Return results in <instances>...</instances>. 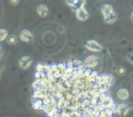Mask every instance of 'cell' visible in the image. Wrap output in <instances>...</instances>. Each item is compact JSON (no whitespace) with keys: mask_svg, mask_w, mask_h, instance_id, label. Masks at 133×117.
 Here are the masks:
<instances>
[{"mask_svg":"<svg viewBox=\"0 0 133 117\" xmlns=\"http://www.w3.org/2000/svg\"><path fill=\"white\" fill-rule=\"evenodd\" d=\"M7 41L9 44L11 45H13V44H16V42H17V38L15 35H10L8 38H7Z\"/></svg>","mask_w":133,"mask_h":117,"instance_id":"cell-15","label":"cell"},{"mask_svg":"<svg viewBox=\"0 0 133 117\" xmlns=\"http://www.w3.org/2000/svg\"><path fill=\"white\" fill-rule=\"evenodd\" d=\"M132 64H133V60H132Z\"/></svg>","mask_w":133,"mask_h":117,"instance_id":"cell-24","label":"cell"},{"mask_svg":"<svg viewBox=\"0 0 133 117\" xmlns=\"http://www.w3.org/2000/svg\"><path fill=\"white\" fill-rule=\"evenodd\" d=\"M97 64L98 58L96 56H89L85 61V64L88 68H94L97 65Z\"/></svg>","mask_w":133,"mask_h":117,"instance_id":"cell-5","label":"cell"},{"mask_svg":"<svg viewBox=\"0 0 133 117\" xmlns=\"http://www.w3.org/2000/svg\"><path fill=\"white\" fill-rule=\"evenodd\" d=\"M101 11L102 14L104 15V16L108 15V14H109V13H111V12H114L112 6L111 5H109V4L103 5L101 6Z\"/></svg>","mask_w":133,"mask_h":117,"instance_id":"cell-11","label":"cell"},{"mask_svg":"<svg viewBox=\"0 0 133 117\" xmlns=\"http://www.w3.org/2000/svg\"><path fill=\"white\" fill-rule=\"evenodd\" d=\"M19 37H20L21 40H23L24 42H31L33 40V36H32L31 33L27 30H22L21 33H19Z\"/></svg>","mask_w":133,"mask_h":117,"instance_id":"cell-4","label":"cell"},{"mask_svg":"<svg viewBox=\"0 0 133 117\" xmlns=\"http://www.w3.org/2000/svg\"><path fill=\"white\" fill-rule=\"evenodd\" d=\"M37 12L39 14L41 17H45L48 15V9L45 5H40L37 8Z\"/></svg>","mask_w":133,"mask_h":117,"instance_id":"cell-7","label":"cell"},{"mask_svg":"<svg viewBox=\"0 0 133 117\" xmlns=\"http://www.w3.org/2000/svg\"><path fill=\"white\" fill-rule=\"evenodd\" d=\"M103 105L106 107V108H111L113 106V102L112 99L110 97H107L105 99H104L103 101Z\"/></svg>","mask_w":133,"mask_h":117,"instance_id":"cell-14","label":"cell"},{"mask_svg":"<svg viewBox=\"0 0 133 117\" xmlns=\"http://www.w3.org/2000/svg\"><path fill=\"white\" fill-rule=\"evenodd\" d=\"M104 79V82L107 83L108 85L111 86L112 85H114L115 83V78L112 76V75H107V76H104L103 78Z\"/></svg>","mask_w":133,"mask_h":117,"instance_id":"cell-12","label":"cell"},{"mask_svg":"<svg viewBox=\"0 0 133 117\" xmlns=\"http://www.w3.org/2000/svg\"><path fill=\"white\" fill-rule=\"evenodd\" d=\"M8 36V32L5 29H0V41L4 40Z\"/></svg>","mask_w":133,"mask_h":117,"instance_id":"cell-16","label":"cell"},{"mask_svg":"<svg viewBox=\"0 0 133 117\" xmlns=\"http://www.w3.org/2000/svg\"><path fill=\"white\" fill-rule=\"evenodd\" d=\"M84 46L87 49H88L90 51H94V52H99L102 50V46L97 43L95 40H88L84 43Z\"/></svg>","mask_w":133,"mask_h":117,"instance_id":"cell-1","label":"cell"},{"mask_svg":"<svg viewBox=\"0 0 133 117\" xmlns=\"http://www.w3.org/2000/svg\"><path fill=\"white\" fill-rule=\"evenodd\" d=\"M32 63V58L30 56L22 57L19 60V65L22 69H26L30 67Z\"/></svg>","mask_w":133,"mask_h":117,"instance_id":"cell-2","label":"cell"},{"mask_svg":"<svg viewBox=\"0 0 133 117\" xmlns=\"http://www.w3.org/2000/svg\"><path fill=\"white\" fill-rule=\"evenodd\" d=\"M131 19H132V20L133 21V12L132 13V15H131Z\"/></svg>","mask_w":133,"mask_h":117,"instance_id":"cell-23","label":"cell"},{"mask_svg":"<svg viewBox=\"0 0 133 117\" xmlns=\"http://www.w3.org/2000/svg\"><path fill=\"white\" fill-rule=\"evenodd\" d=\"M9 2H10V3H11L12 5H17V4L19 3V0H9Z\"/></svg>","mask_w":133,"mask_h":117,"instance_id":"cell-19","label":"cell"},{"mask_svg":"<svg viewBox=\"0 0 133 117\" xmlns=\"http://www.w3.org/2000/svg\"><path fill=\"white\" fill-rule=\"evenodd\" d=\"M129 110H130V106L125 103H122V104H120L118 106V113L121 116L124 117L129 113Z\"/></svg>","mask_w":133,"mask_h":117,"instance_id":"cell-6","label":"cell"},{"mask_svg":"<svg viewBox=\"0 0 133 117\" xmlns=\"http://www.w3.org/2000/svg\"><path fill=\"white\" fill-rule=\"evenodd\" d=\"M2 47L0 46V58L2 57Z\"/></svg>","mask_w":133,"mask_h":117,"instance_id":"cell-22","label":"cell"},{"mask_svg":"<svg viewBox=\"0 0 133 117\" xmlns=\"http://www.w3.org/2000/svg\"><path fill=\"white\" fill-rule=\"evenodd\" d=\"M116 19H117V16L115 12H112L104 16V20L107 23H113L116 21Z\"/></svg>","mask_w":133,"mask_h":117,"instance_id":"cell-8","label":"cell"},{"mask_svg":"<svg viewBox=\"0 0 133 117\" xmlns=\"http://www.w3.org/2000/svg\"><path fill=\"white\" fill-rule=\"evenodd\" d=\"M37 70H38L39 71H42V70L44 69V67H43L42 65H41V64H38L37 67Z\"/></svg>","mask_w":133,"mask_h":117,"instance_id":"cell-20","label":"cell"},{"mask_svg":"<svg viewBox=\"0 0 133 117\" xmlns=\"http://www.w3.org/2000/svg\"><path fill=\"white\" fill-rule=\"evenodd\" d=\"M83 64L80 61H73L71 63V68H74V69H79L83 68Z\"/></svg>","mask_w":133,"mask_h":117,"instance_id":"cell-13","label":"cell"},{"mask_svg":"<svg viewBox=\"0 0 133 117\" xmlns=\"http://www.w3.org/2000/svg\"><path fill=\"white\" fill-rule=\"evenodd\" d=\"M76 18L80 21H86L89 17L88 12L87 11V9L84 7L77 10L76 12Z\"/></svg>","mask_w":133,"mask_h":117,"instance_id":"cell-3","label":"cell"},{"mask_svg":"<svg viewBox=\"0 0 133 117\" xmlns=\"http://www.w3.org/2000/svg\"><path fill=\"white\" fill-rule=\"evenodd\" d=\"M66 1V3H67V5H69V6H72V5L74 4V2H75V0H65Z\"/></svg>","mask_w":133,"mask_h":117,"instance_id":"cell-18","label":"cell"},{"mask_svg":"<svg viewBox=\"0 0 133 117\" xmlns=\"http://www.w3.org/2000/svg\"><path fill=\"white\" fill-rule=\"evenodd\" d=\"M85 3H86V0H75V2L71 8L73 11L76 12L77 10L83 8Z\"/></svg>","mask_w":133,"mask_h":117,"instance_id":"cell-10","label":"cell"},{"mask_svg":"<svg viewBox=\"0 0 133 117\" xmlns=\"http://www.w3.org/2000/svg\"><path fill=\"white\" fill-rule=\"evenodd\" d=\"M84 74H85V76H89L90 74V70H87V71H86L84 72Z\"/></svg>","mask_w":133,"mask_h":117,"instance_id":"cell-21","label":"cell"},{"mask_svg":"<svg viewBox=\"0 0 133 117\" xmlns=\"http://www.w3.org/2000/svg\"><path fill=\"white\" fill-rule=\"evenodd\" d=\"M132 84H133V80H132Z\"/></svg>","mask_w":133,"mask_h":117,"instance_id":"cell-25","label":"cell"},{"mask_svg":"<svg viewBox=\"0 0 133 117\" xmlns=\"http://www.w3.org/2000/svg\"><path fill=\"white\" fill-rule=\"evenodd\" d=\"M117 96L119 99L121 100H126L129 96V91L125 89H121L118 93H117Z\"/></svg>","mask_w":133,"mask_h":117,"instance_id":"cell-9","label":"cell"},{"mask_svg":"<svg viewBox=\"0 0 133 117\" xmlns=\"http://www.w3.org/2000/svg\"><path fill=\"white\" fill-rule=\"evenodd\" d=\"M117 73L120 76H124L125 75V73H126V70H125V68L124 67L120 66V67H118L117 68Z\"/></svg>","mask_w":133,"mask_h":117,"instance_id":"cell-17","label":"cell"}]
</instances>
